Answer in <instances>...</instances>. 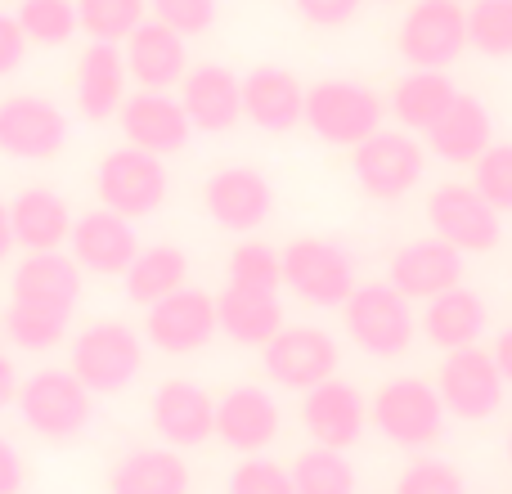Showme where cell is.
I'll return each mask as SVG.
<instances>
[{
	"label": "cell",
	"mask_w": 512,
	"mask_h": 494,
	"mask_svg": "<svg viewBox=\"0 0 512 494\" xmlns=\"http://www.w3.org/2000/svg\"><path fill=\"white\" fill-rule=\"evenodd\" d=\"M225 494H297V486H292V468L265 454H243V463L225 481Z\"/></svg>",
	"instance_id": "40"
},
{
	"label": "cell",
	"mask_w": 512,
	"mask_h": 494,
	"mask_svg": "<svg viewBox=\"0 0 512 494\" xmlns=\"http://www.w3.org/2000/svg\"><path fill=\"white\" fill-rule=\"evenodd\" d=\"M436 391L445 400V414L463 418V423H486L504 405L508 378L499 373L495 351L486 346H463V351H445V364L436 373Z\"/></svg>",
	"instance_id": "10"
},
{
	"label": "cell",
	"mask_w": 512,
	"mask_h": 494,
	"mask_svg": "<svg viewBox=\"0 0 512 494\" xmlns=\"http://www.w3.org/2000/svg\"><path fill=\"white\" fill-rule=\"evenodd\" d=\"M27 481V468H23V454L9 436H0V494H18Z\"/></svg>",
	"instance_id": "46"
},
{
	"label": "cell",
	"mask_w": 512,
	"mask_h": 494,
	"mask_svg": "<svg viewBox=\"0 0 512 494\" xmlns=\"http://www.w3.org/2000/svg\"><path fill=\"white\" fill-rule=\"evenodd\" d=\"M463 5H472V0H463Z\"/></svg>",
	"instance_id": "51"
},
{
	"label": "cell",
	"mask_w": 512,
	"mask_h": 494,
	"mask_svg": "<svg viewBox=\"0 0 512 494\" xmlns=\"http://www.w3.org/2000/svg\"><path fill=\"white\" fill-rule=\"evenodd\" d=\"M108 494H189V463L171 445H140L113 463Z\"/></svg>",
	"instance_id": "29"
},
{
	"label": "cell",
	"mask_w": 512,
	"mask_h": 494,
	"mask_svg": "<svg viewBox=\"0 0 512 494\" xmlns=\"http://www.w3.org/2000/svg\"><path fill=\"white\" fill-rule=\"evenodd\" d=\"M18 27L32 45H68L72 36L81 32V18H77V0H18L14 9Z\"/></svg>",
	"instance_id": "36"
},
{
	"label": "cell",
	"mask_w": 512,
	"mask_h": 494,
	"mask_svg": "<svg viewBox=\"0 0 512 494\" xmlns=\"http://www.w3.org/2000/svg\"><path fill=\"white\" fill-rule=\"evenodd\" d=\"M382 5H387V0H382Z\"/></svg>",
	"instance_id": "52"
},
{
	"label": "cell",
	"mask_w": 512,
	"mask_h": 494,
	"mask_svg": "<svg viewBox=\"0 0 512 494\" xmlns=\"http://www.w3.org/2000/svg\"><path fill=\"white\" fill-rule=\"evenodd\" d=\"M490 351H495L499 373H504L508 387H512V324H508V328H499V337H495V346H490Z\"/></svg>",
	"instance_id": "48"
},
{
	"label": "cell",
	"mask_w": 512,
	"mask_h": 494,
	"mask_svg": "<svg viewBox=\"0 0 512 494\" xmlns=\"http://www.w3.org/2000/svg\"><path fill=\"white\" fill-rule=\"evenodd\" d=\"M95 194L99 207H108V212L126 216V221H144L167 203L171 171L158 153L126 144V149L104 153V162L95 167Z\"/></svg>",
	"instance_id": "5"
},
{
	"label": "cell",
	"mask_w": 512,
	"mask_h": 494,
	"mask_svg": "<svg viewBox=\"0 0 512 494\" xmlns=\"http://www.w3.org/2000/svg\"><path fill=\"white\" fill-rule=\"evenodd\" d=\"M486 324H490V310H486V301H481V292L463 288V283L450 292H441V297H432L423 310V319H418L423 337L436 346V351L477 346L481 333H486Z\"/></svg>",
	"instance_id": "28"
},
{
	"label": "cell",
	"mask_w": 512,
	"mask_h": 494,
	"mask_svg": "<svg viewBox=\"0 0 512 494\" xmlns=\"http://www.w3.org/2000/svg\"><path fill=\"white\" fill-rule=\"evenodd\" d=\"M180 104H185L194 131L225 135L243 122V77L225 63H198L180 81Z\"/></svg>",
	"instance_id": "21"
},
{
	"label": "cell",
	"mask_w": 512,
	"mask_h": 494,
	"mask_svg": "<svg viewBox=\"0 0 512 494\" xmlns=\"http://www.w3.org/2000/svg\"><path fill=\"white\" fill-rule=\"evenodd\" d=\"M126 86H131V72H126L122 45L90 41L77 59V113L90 122H108L122 113Z\"/></svg>",
	"instance_id": "25"
},
{
	"label": "cell",
	"mask_w": 512,
	"mask_h": 494,
	"mask_svg": "<svg viewBox=\"0 0 512 494\" xmlns=\"http://www.w3.org/2000/svg\"><path fill=\"white\" fill-rule=\"evenodd\" d=\"M68 113L45 95L0 99V153L14 162H50L68 149Z\"/></svg>",
	"instance_id": "11"
},
{
	"label": "cell",
	"mask_w": 512,
	"mask_h": 494,
	"mask_svg": "<svg viewBox=\"0 0 512 494\" xmlns=\"http://www.w3.org/2000/svg\"><path fill=\"white\" fill-rule=\"evenodd\" d=\"M495 144V122H490V108L481 104L477 95H463L445 108V117L427 131V149L441 162H454V167H472L481 153Z\"/></svg>",
	"instance_id": "27"
},
{
	"label": "cell",
	"mask_w": 512,
	"mask_h": 494,
	"mask_svg": "<svg viewBox=\"0 0 512 494\" xmlns=\"http://www.w3.org/2000/svg\"><path fill=\"white\" fill-rule=\"evenodd\" d=\"M369 418L400 450H427L445 432V400L427 378H391L373 396Z\"/></svg>",
	"instance_id": "6"
},
{
	"label": "cell",
	"mask_w": 512,
	"mask_h": 494,
	"mask_svg": "<svg viewBox=\"0 0 512 494\" xmlns=\"http://www.w3.org/2000/svg\"><path fill=\"white\" fill-rule=\"evenodd\" d=\"M292 486H297V494H355V468L346 450L310 445L292 463Z\"/></svg>",
	"instance_id": "35"
},
{
	"label": "cell",
	"mask_w": 512,
	"mask_h": 494,
	"mask_svg": "<svg viewBox=\"0 0 512 494\" xmlns=\"http://www.w3.org/2000/svg\"><path fill=\"white\" fill-rule=\"evenodd\" d=\"M292 5L310 27H346L360 14L364 0H292Z\"/></svg>",
	"instance_id": "44"
},
{
	"label": "cell",
	"mask_w": 512,
	"mask_h": 494,
	"mask_svg": "<svg viewBox=\"0 0 512 494\" xmlns=\"http://www.w3.org/2000/svg\"><path fill=\"white\" fill-rule=\"evenodd\" d=\"M472 185L481 189V198L495 212H512V144H490L472 162Z\"/></svg>",
	"instance_id": "41"
},
{
	"label": "cell",
	"mask_w": 512,
	"mask_h": 494,
	"mask_svg": "<svg viewBox=\"0 0 512 494\" xmlns=\"http://www.w3.org/2000/svg\"><path fill=\"white\" fill-rule=\"evenodd\" d=\"M468 45L490 54V59H508L512 54V0H472Z\"/></svg>",
	"instance_id": "38"
},
{
	"label": "cell",
	"mask_w": 512,
	"mask_h": 494,
	"mask_svg": "<svg viewBox=\"0 0 512 494\" xmlns=\"http://www.w3.org/2000/svg\"><path fill=\"white\" fill-rule=\"evenodd\" d=\"M396 50L409 68H450L468 50V5L463 0H414L400 18Z\"/></svg>",
	"instance_id": "9"
},
{
	"label": "cell",
	"mask_w": 512,
	"mask_h": 494,
	"mask_svg": "<svg viewBox=\"0 0 512 494\" xmlns=\"http://www.w3.org/2000/svg\"><path fill=\"white\" fill-rule=\"evenodd\" d=\"M9 221H14V243L23 252H59L77 216L68 212V198L59 189L27 185L9 198Z\"/></svg>",
	"instance_id": "26"
},
{
	"label": "cell",
	"mask_w": 512,
	"mask_h": 494,
	"mask_svg": "<svg viewBox=\"0 0 512 494\" xmlns=\"http://www.w3.org/2000/svg\"><path fill=\"white\" fill-rule=\"evenodd\" d=\"M279 427H283L279 400L265 387H256V382H239V387H230L216 400V436L234 454H261L279 436Z\"/></svg>",
	"instance_id": "22"
},
{
	"label": "cell",
	"mask_w": 512,
	"mask_h": 494,
	"mask_svg": "<svg viewBox=\"0 0 512 494\" xmlns=\"http://www.w3.org/2000/svg\"><path fill=\"white\" fill-rule=\"evenodd\" d=\"M387 283L396 292H405L409 301H432L441 292L459 288L463 283V252L445 239H414L405 247H396L387 265Z\"/></svg>",
	"instance_id": "20"
},
{
	"label": "cell",
	"mask_w": 512,
	"mask_h": 494,
	"mask_svg": "<svg viewBox=\"0 0 512 494\" xmlns=\"http://www.w3.org/2000/svg\"><path fill=\"white\" fill-rule=\"evenodd\" d=\"M387 104L373 86L351 77H328L306 86V117L301 122L315 131V140L333 144V149H355L373 131H382Z\"/></svg>",
	"instance_id": "2"
},
{
	"label": "cell",
	"mask_w": 512,
	"mask_h": 494,
	"mask_svg": "<svg viewBox=\"0 0 512 494\" xmlns=\"http://www.w3.org/2000/svg\"><path fill=\"white\" fill-rule=\"evenodd\" d=\"M18 418L45 441H77L95 423V391L72 369H36L18 387Z\"/></svg>",
	"instance_id": "1"
},
{
	"label": "cell",
	"mask_w": 512,
	"mask_h": 494,
	"mask_svg": "<svg viewBox=\"0 0 512 494\" xmlns=\"http://www.w3.org/2000/svg\"><path fill=\"white\" fill-rule=\"evenodd\" d=\"M203 207L221 230L230 234H252L270 221L274 212V185L256 167H221L207 176L203 185Z\"/></svg>",
	"instance_id": "16"
},
{
	"label": "cell",
	"mask_w": 512,
	"mask_h": 494,
	"mask_svg": "<svg viewBox=\"0 0 512 494\" xmlns=\"http://www.w3.org/2000/svg\"><path fill=\"white\" fill-rule=\"evenodd\" d=\"M216 319H221V333L234 346H265L283 328V301H279V292L230 283L216 297Z\"/></svg>",
	"instance_id": "31"
},
{
	"label": "cell",
	"mask_w": 512,
	"mask_h": 494,
	"mask_svg": "<svg viewBox=\"0 0 512 494\" xmlns=\"http://www.w3.org/2000/svg\"><path fill=\"white\" fill-rule=\"evenodd\" d=\"M427 171V149L414 140V131H373L364 144L351 149V176L378 203H396L423 180Z\"/></svg>",
	"instance_id": "7"
},
{
	"label": "cell",
	"mask_w": 512,
	"mask_h": 494,
	"mask_svg": "<svg viewBox=\"0 0 512 494\" xmlns=\"http://www.w3.org/2000/svg\"><path fill=\"white\" fill-rule=\"evenodd\" d=\"M122 135L135 149H149L158 158H171V153L189 149V135H194V122H189L185 104H180L171 90H135L126 95L122 113Z\"/></svg>",
	"instance_id": "17"
},
{
	"label": "cell",
	"mask_w": 512,
	"mask_h": 494,
	"mask_svg": "<svg viewBox=\"0 0 512 494\" xmlns=\"http://www.w3.org/2000/svg\"><path fill=\"white\" fill-rule=\"evenodd\" d=\"M508 463H512V432H508Z\"/></svg>",
	"instance_id": "50"
},
{
	"label": "cell",
	"mask_w": 512,
	"mask_h": 494,
	"mask_svg": "<svg viewBox=\"0 0 512 494\" xmlns=\"http://www.w3.org/2000/svg\"><path fill=\"white\" fill-rule=\"evenodd\" d=\"M144 14H149V0H77L81 32H86L90 41L122 45L126 36L144 23Z\"/></svg>",
	"instance_id": "37"
},
{
	"label": "cell",
	"mask_w": 512,
	"mask_h": 494,
	"mask_svg": "<svg viewBox=\"0 0 512 494\" xmlns=\"http://www.w3.org/2000/svg\"><path fill=\"white\" fill-rule=\"evenodd\" d=\"M301 423L315 436V445L328 450H351L369 427V400L360 396L355 382L324 378L319 387L301 391Z\"/></svg>",
	"instance_id": "18"
},
{
	"label": "cell",
	"mask_w": 512,
	"mask_h": 494,
	"mask_svg": "<svg viewBox=\"0 0 512 494\" xmlns=\"http://www.w3.org/2000/svg\"><path fill=\"white\" fill-rule=\"evenodd\" d=\"M283 288L306 306L337 310L355 292V256L333 239H292L283 247Z\"/></svg>",
	"instance_id": "8"
},
{
	"label": "cell",
	"mask_w": 512,
	"mask_h": 494,
	"mask_svg": "<svg viewBox=\"0 0 512 494\" xmlns=\"http://www.w3.org/2000/svg\"><path fill=\"white\" fill-rule=\"evenodd\" d=\"M126 72L140 90H176L189 72V45L180 32H171L158 18H144L122 41Z\"/></svg>",
	"instance_id": "23"
},
{
	"label": "cell",
	"mask_w": 512,
	"mask_h": 494,
	"mask_svg": "<svg viewBox=\"0 0 512 494\" xmlns=\"http://www.w3.org/2000/svg\"><path fill=\"white\" fill-rule=\"evenodd\" d=\"M221 333V319H216V297L203 288H176L171 297L153 301L149 315H144V337L149 346H158L162 355H194L203 351L212 337Z\"/></svg>",
	"instance_id": "13"
},
{
	"label": "cell",
	"mask_w": 512,
	"mask_h": 494,
	"mask_svg": "<svg viewBox=\"0 0 512 494\" xmlns=\"http://www.w3.org/2000/svg\"><path fill=\"white\" fill-rule=\"evenodd\" d=\"M504 212L481 198L477 185H441L427 198V225H432L436 239L454 243L463 256L468 252H490L504 239Z\"/></svg>",
	"instance_id": "14"
},
{
	"label": "cell",
	"mask_w": 512,
	"mask_h": 494,
	"mask_svg": "<svg viewBox=\"0 0 512 494\" xmlns=\"http://www.w3.org/2000/svg\"><path fill=\"white\" fill-rule=\"evenodd\" d=\"M261 364H265V378L283 391H310L319 387L324 378H337V342L324 333V328H310L297 324L288 328L283 324L270 342L261 346Z\"/></svg>",
	"instance_id": "12"
},
{
	"label": "cell",
	"mask_w": 512,
	"mask_h": 494,
	"mask_svg": "<svg viewBox=\"0 0 512 494\" xmlns=\"http://www.w3.org/2000/svg\"><path fill=\"white\" fill-rule=\"evenodd\" d=\"M68 324H72V310H59V306L18 301V297H9V306H5V337L18 351H32V355L54 351L68 337Z\"/></svg>",
	"instance_id": "34"
},
{
	"label": "cell",
	"mask_w": 512,
	"mask_h": 494,
	"mask_svg": "<svg viewBox=\"0 0 512 494\" xmlns=\"http://www.w3.org/2000/svg\"><path fill=\"white\" fill-rule=\"evenodd\" d=\"M68 364L95 396H117L126 391L144 369V342L122 319H95L72 337Z\"/></svg>",
	"instance_id": "4"
},
{
	"label": "cell",
	"mask_w": 512,
	"mask_h": 494,
	"mask_svg": "<svg viewBox=\"0 0 512 494\" xmlns=\"http://www.w3.org/2000/svg\"><path fill=\"white\" fill-rule=\"evenodd\" d=\"M230 283H239V288L279 292L283 288V256L261 239H243L230 252Z\"/></svg>",
	"instance_id": "39"
},
{
	"label": "cell",
	"mask_w": 512,
	"mask_h": 494,
	"mask_svg": "<svg viewBox=\"0 0 512 494\" xmlns=\"http://www.w3.org/2000/svg\"><path fill=\"white\" fill-rule=\"evenodd\" d=\"M81 265L63 252H27L18 261L14 279H9V297L18 301H41V306L77 310L81 301Z\"/></svg>",
	"instance_id": "30"
},
{
	"label": "cell",
	"mask_w": 512,
	"mask_h": 494,
	"mask_svg": "<svg viewBox=\"0 0 512 494\" xmlns=\"http://www.w3.org/2000/svg\"><path fill=\"white\" fill-rule=\"evenodd\" d=\"M68 247L81 270L99 274V279H113V274L131 270V261L140 256V234H135V221L108 212V207H95V212L72 221Z\"/></svg>",
	"instance_id": "19"
},
{
	"label": "cell",
	"mask_w": 512,
	"mask_h": 494,
	"mask_svg": "<svg viewBox=\"0 0 512 494\" xmlns=\"http://www.w3.org/2000/svg\"><path fill=\"white\" fill-rule=\"evenodd\" d=\"M149 14L189 41L216 27V0H149Z\"/></svg>",
	"instance_id": "43"
},
{
	"label": "cell",
	"mask_w": 512,
	"mask_h": 494,
	"mask_svg": "<svg viewBox=\"0 0 512 494\" xmlns=\"http://www.w3.org/2000/svg\"><path fill=\"white\" fill-rule=\"evenodd\" d=\"M14 247H18V243H14V221H9V203L0 198V261H5Z\"/></svg>",
	"instance_id": "49"
},
{
	"label": "cell",
	"mask_w": 512,
	"mask_h": 494,
	"mask_svg": "<svg viewBox=\"0 0 512 494\" xmlns=\"http://www.w3.org/2000/svg\"><path fill=\"white\" fill-rule=\"evenodd\" d=\"M126 283V297L135 306L149 310L153 301L171 297L176 288L189 283V252L176 243H153V247H140V256L131 261V270L122 274Z\"/></svg>",
	"instance_id": "33"
},
{
	"label": "cell",
	"mask_w": 512,
	"mask_h": 494,
	"mask_svg": "<svg viewBox=\"0 0 512 494\" xmlns=\"http://www.w3.org/2000/svg\"><path fill=\"white\" fill-rule=\"evenodd\" d=\"M346 337L373 360H396L409 351L418 333V319L409 310V297L396 292L387 279L382 283H355V292L342 306Z\"/></svg>",
	"instance_id": "3"
},
{
	"label": "cell",
	"mask_w": 512,
	"mask_h": 494,
	"mask_svg": "<svg viewBox=\"0 0 512 494\" xmlns=\"http://www.w3.org/2000/svg\"><path fill=\"white\" fill-rule=\"evenodd\" d=\"M454 99H459V90H454V81L445 77L441 68H414L391 90V117H396L405 131L427 135L445 117V108H450Z\"/></svg>",
	"instance_id": "32"
},
{
	"label": "cell",
	"mask_w": 512,
	"mask_h": 494,
	"mask_svg": "<svg viewBox=\"0 0 512 494\" xmlns=\"http://www.w3.org/2000/svg\"><path fill=\"white\" fill-rule=\"evenodd\" d=\"M18 387H23V382H18V369H14V360H9L5 351H0V409H9L18 400Z\"/></svg>",
	"instance_id": "47"
},
{
	"label": "cell",
	"mask_w": 512,
	"mask_h": 494,
	"mask_svg": "<svg viewBox=\"0 0 512 494\" xmlns=\"http://www.w3.org/2000/svg\"><path fill=\"white\" fill-rule=\"evenodd\" d=\"M149 423L171 450H194L216 436V400L194 378H167L149 400Z\"/></svg>",
	"instance_id": "15"
},
{
	"label": "cell",
	"mask_w": 512,
	"mask_h": 494,
	"mask_svg": "<svg viewBox=\"0 0 512 494\" xmlns=\"http://www.w3.org/2000/svg\"><path fill=\"white\" fill-rule=\"evenodd\" d=\"M27 36H23V27H18V18L14 14H5L0 9V77H14L18 68H23V59H27Z\"/></svg>",
	"instance_id": "45"
},
{
	"label": "cell",
	"mask_w": 512,
	"mask_h": 494,
	"mask_svg": "<svg viewBox=\"0 0 512 494\" xmlns=\"http://www.w3.org/2000/svg\"><path fill=\"white\" fill-rule=\"evenodd\" d=\"M243 117L256 131H270V135L301 126V117H306V86L297 81V72L279 68V63L252 68L243 77Z\"/></svg>",
	"instance_id": "24"
},
{
	"label": "cell",
	"mask_w": 512,
	"mask_h": 494,
	"mask_svg": "<svg viewBox=\"0 0 512 494\" xmlns=\"http://www.w3.org/2000/svg\"><path fill=\"white\" fill-rule=\"evenodd\" d=\"M396 494H468V481L445 459H414L396 477Z\"/></svg>",
	"instance_id": "42"
}]
</instances>
